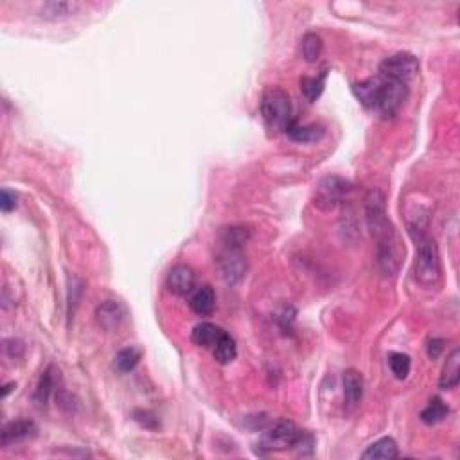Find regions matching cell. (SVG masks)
<instances>
[{"label": "cell", "mask_w": 460, "mask_h": 460, "mask_svg": "<svg viewBox=\"0 0 460 460\" xmlns=\"http://www.w3.org/2000/svg\"><path fill=\"white\" fill-rule=\"evenodd\" d=\"M365 217H367L370 236L376 243V257H378L379 268L385 275H394L400 270L401 254H404V250H401L394 225L386 214L385 195L378 189L369 191L365 198Z\"/></svg>", "instance_id": "6da1fadb"}, {"label": "cell", "mask_w": 460, "mask_h": 460, "mask_svg": "<svg viewBox=\"0 0 460 460\" xmlns=\"http://www.w3.org/2000/svg\"><path fill=\"white\" fill-rule=\"evenodd\" d=\"M409 232L416 245V281L425 288H435L441 281V256L435 239L428 234L426 213L409 217Z\"/></svg>", "instance_id": "7a4b0ae2"}, {"label": "cell", "mask_w": 460, "mask_h": 460, "mask_svg": "<svg viewBox=\"0 0 460 460\" xmlns=\"http://www.w3.org/2000/svg\"><path fill=\"white\" fill-rule=\"evenodd\" d=\"M352 92L365 108L372 110L383 117H392L409 96V85L378 74L352 85Z\"/></svg>", "instance_id": "3957f363"}, {"label": "cell", "mask_w": 460, "mask_h": 460, "mask_svg": "<svg viewBox=\"0 0 460 460\" xmlns=\"http://www.w3.org/2000/svg\"><path fill=\"white\" fill-rule=\"evenodd\" d=\"M250 232L245 227H227L220 232V252H217V268L223 281L236 286L247 275L248 263L245 256V247L248 243Z\"/></svg>", "instance_id": "277c9868"}, {"label": "cell", "mask_w": 460, "mask_h": 460, "mask_svg": "<svg viewBox=\"0 0 460 460\" xmlns=\"http://www.w3.org/2000/svg\"><path fill=\"white\" fill-rule=\"evenodd\" d=\"M261 117L270 131H286L293 122V106L288 92L279 87L266 88L261 97Z\"/></svg>", "instance_id": "5b68a950"}, {"label": "cell", "mask_w": 460, "mask_h": 460, "mask_svg": "<svg viewBox=\"0 0 460 460\" xmlns=\"http://www.w3.org/2000/svg\"><path fill=\"white\" fill-rule=\"evenodd\" d=\"M417 70H419V63H417L416 56L409 54V52H397L394 56L386 58L381 61V65L378 69V74L392 81H400L409 85L413 78H416Z\"/></svg>", "instance_id": "8992f818"}, {"label": "cell", "mask_w": 460, "mask_h": 460, "mask_svg": "<svg viewBox=\"0 0 460 460\" xmlns=\"http://www.w3.org/2000/svg\"><path fill=\"white\" fill-rule=\"evenodd\" d=\"M351 191L352 186L347 180L340 179V176H326V179L320 180L317 187L315 205L324 208V211H331V208L342 204L343 198H347Z\"/></svg>", "instance_id": "52a82bcc"}, {"label": "cell", "mask_w": 460, "mask_h": 460, "mask_svg": "<svg viewBox=\"0 0 460 460\" xmlns=\"http://www.w3.org/2000/svg\"><path fill=\"white\" fill-rule=\"evenodd\" d=\"M299 428L291 421L274 422V425L266 426V432L261 441V447L266 452H277V450H286V447L293 446L297 435H299Z\"/></svg>", "instance_id": "ba28073f"}, {"label": "cell", "mask_w": 460, "mask_h": 460, "mask_svg": "<svg viewBox=\"0 0 460 460\" xmlns=\"http://www.w3.org/2000/svg\"><path fill=\"white\" fill-rule=\"evenodd\" d=\"M195 272L191 266L187 265H176L170 270L167 279H165V286L173 295L186 297L195 290Z\"/></svg>", "instance_id": "9c48e42d"}, {"label": "cell", "mask_w": 460, "mask_h": 460, "mask_svg": "<svg viewBox=\"0 0 460 460\" xmlns=\"http://www.w3.org/2000/svg\"><path fill=\"white\" fill-rule=\"evenodd\" d=\"M342 383L345 409L352 412L361 403V397H363V378H361V374L358 370L349 369L343 372Z\"/></svg>", "instance_id": "30bf717a"}, {"label": "cell", "mask_w": 460, "mask_h": 460, "mask_svg": "<svg viewBox=\"0 0 460 460\" xmlns=\"http://www.w3.org/2000/svg\"><path fill=\"white\" fill-rule=\"evenodd\" d=\"M126 317V311L117 300H104L103 304L96 308V320L104 331L117 329Z\"/></svg>", "instance_id": "8fae6325"}, {"label": "cell", "mask_w": 460, "mask_h": 460, "mask_svg": "<svg viewBox=\"0 0 460 460\" xmlns=\"http://www.w3.org/2000/svg\"><path fill=\"white\" fill-rule=\"evenodd\" d=\"M36 435V425L29 419H18V421H11L2 428V437H0V443L2 446L8 447L11 444L22 443L27 438L35 437Z\"/></svg>", "instance_id": "7c38bea8"}, {"label": "cell", "mask_w": 460, "mask_h": 460, "mask_svg": "<svg viewBox=\"0 0 460 460\" xmlns=\"http://www.w3.org/2000/svg\"><path fill=\"white\" fill-rule=\"evenodd\" d=\"M189 306L192 311L200 317H208L216 308V293L211 286H200L195 288L191 291V299H189Z\"/></svg>", "instance_id": "4fadbf2b"}, {"label": "cell", "mask_w": 460, "mask_h": 460, "mask_svg": "<svg viewBox=\"0 0 460 460\" xmlns=\"http://www.w3.org/2000/svg\"><path fill=\"white\" fill-rule=\"evenodd\" d=\"M460 381V351L453 349L450 356L446 358V363L443 367V374L438 379V386L443 391H452Z\"/></svg>", "instance_id": "5bb4252c"}, {"label": "cell", "mask_w": 460, "mask_h": 460, "mask_svg": "<svg viewBox=\"0 0 460 460\" xmlns=\"http://www.w3.org/2000/svg\"><path fill=\"white\" fill-rule=\"evenodd\" d=\"M56 374L60 372L56 370V367H52L51 365V367L40 376V381L38 385H36L35 395H33L35 403L40 404V406H45V404H47L49 397H51L52 391H54V386H56L58 379H60V376H56Z\"/></svg>", "instance_id": "9a60e30c"}, {"label": "cell", "mask_w": 460, "mask_h": 460, "mask_svg": "<svg viewBox=\"0 0 460 460\" xmlns=\"http://www.w3.org/2000/svg\"><path fill=\"white\" fill-rule=\"evenodd\" d=\"M363 459H383V460H391L397 459L400 457V450H397V444L392 437H383L376 443L370 444L367 450L363 452Z\"/></svg>", "instance_id": "2e32d148"}, {"label": "cell", "mask_w": 460, "mask_h": 460, "mask_svg": "<svg viewBox=\"0 0 460 460\" xmlns=\"http://www.w3.org/2000/svg\"><path fill=\"white\" fill-rule=\"evenodd\" d=\"M81 9V4L79 2H56V0H52V2H45L42 6V17L49 18V20H63V18H69L72 15H76Z\"/></svg>", "instance_id": "e0dca14e"}, {"label": "cell", "mask_w": 460, "mask_h": 460, "mask_svg": "<svg viewBox=\"0 0 460 460\" xmlns=\"http://www.w3.org/2000/svg\"><path fill=\"white\" fill-rule=\"evenodd\" d=\"M222 334H223L222 327L214 326L211 322H202V324H198V326L192 329L191 340L196 343V345H200V347L213 349V345L220 340Z\"/></svg>", "instance_id": "ac0fdd59"}, {"label": "cell", "mask_w": 460, "mask_h": 460, "mask_svg": "<svg viewBox=\"0 0 460 460\" xmlns=\"http://www.w3.org/2000/svg\"><path fill=\"white\" fill-rule=\"evenodd\" d=\"M213 356L217 363L222 365L232 363V361L236 360V356H238V347H236L234 338H232L227 331H223L220 340L213 345Z\"/></svg>", "instance_id": "d6986e66"}, {"label": "cell", "mask_w": 460, "mask_h": 460, "mask_svg": "<svg viewBox=\"0 0 460 460\" xmlns=\"http://www.w3.org/2000/svg\"><path fill=\"white\" fill-rule=\"evenodd\" d=\"M286 135L295 142H318L324 137V128L317 126V124H309V126H300L295 121L291 122V126L286 130Z\"/></svg>", "instance_id": "ffe728a7"}, {"label": "cell", "mask_w": 460, "mask_h": 460, "mask_svg": "<svg viewBox=\"0 0 460 460\" xmlns=\"http://www.w3.org/2000/svg\"><path fill=\"white\" fill-rule=\"evenodd\" d=\"M447 413H450V409L446 406V403L441 397H434L421 412V421L425 425H437V422L446 419Z\"/></svg>", "instance_id": "44dd1931"}, {"label": "cell", "mask_w": 460, "mask_h": 460, "mask_svg": "<svg viewBox=\"0 0 460 460\" xmlns=\"http://www.w3.org/2000/svg\"><path fill=\"white\" fill-rule=\"evenodd\" d=\"M326 72H322L318 78H306L300 79V92H302V96L309 101V103H315L318 97L322 96V92H324V87H326Z\"/></svg>", "instance_id": "7402d4cb"}, {"label": "cell", "mask_w": 460, "mask_h": 460, "mask_svg": "<svg viewBox=\"0 0 460 460\" xmlns=\"http://www.w3.org/2000/svg\"><path fill=\"white\" fill-rule=\"evenodd\" d=\"M142 358V351L139 347L121 349L115 356V369L119 372H131Z\"/></svg>", "instance_id": "603a6c76"}, {"label": "cell", "mask_w": 460, "mask_h": 460, "mask_svg": "<svg viewBox=\"0 0 460 460\" xmlns=\"http://www.w3.org/2000/svg\"><path fill=\"white\" fill-rule=\"evenodd\" d=\"M388 367H391L392 374H394L397 379H406L412 369V360H410L409 354L404 352H391L388 354Z\"/></svg>", "instance_id": "cb8c5ba5"}, {"label": "cell", "mask_w": 460, "mask_h": 460, "mask_svg": "<svg viewBox=\"0 0 460 460\" xmlns=\"http://www.w3.org/2000/svg\"><path fill=\"white\" fill-rule=\"evenodd\" d=\"M300 49H302V56H304V60L313 63V61H317L318 58H320L324 44H322V38L317 35V33H308V35H304V38H302Z\"/></svg>", "instance_id": "d4e9b609"}, {"label": "cell", "mask_w": 460, "mask_h": 460, "mask_svg": "<svg viewBox=\"0 0 460 460\" xmlns=\"http://www.w3.org/2000/svg\"><path fill=\"white\" fill-rule=\"evenodd\" d=\"M291 447H293L300 457H311L313 450H315V438H313V435L309 434V432H299L295 443H293Z\"/></svg>", "instance_id": "484cf974"}, {"label": "cell", "mask_w": 460, "mask_h": 460, "mask_svg": "<svg viewBox=\"0 0 460 460\" xmlns=\"http://www.w3.org/2000/svg\"><path fill=\"white\" fill-rule=\"evenodd\" d=\"M4 347L9 358H20L24 354V351H26V345H24L22 340H17V338L6 340Z\"/></svg>", "instance_id": "4316f807"}, {"label": "cell", "mask_w": 460, "mask_h": 460, "mask_svg": "<svg viewBox=\"0 0 460 460\" xmlns=\"http://www.w3.org/2000/svg\"><path fill=\"white\" fill-rule=\"evenodd\" d=\"M17 207V195L9 189H2V195H0V208L4 213H11L13 208Z\"/></svg>", "instance_id": "83f0119b"}, {"label": "cell", "mask_w": 460, "mask_h": 460, "mask_svg": "<svg viewBox=\"0 0 460 460\" xmlns=\"http://www.w3.org/2000/svg\"><path fill=\"white\" fill-rule=\"evenodd\" d=\"M133 417L137 419V421L140 422L142 426H146V428H156V419L153 413L149 412H142V410H137V412L133 413Z\"/></svg>", "instance_id": "f1b7e54d"}, {"label": "cell", "mask_w": 460, "mask_h": 460, "mask_svg": "<svg viewBox=\"0 0 460 460\" xmlns=\"http://www.w3.org/2000/svg\"><path fill=\"white\" fill-rule=\"evenodd\" d=\"M441 351H443V340H430V343H428V354L432 358H437Z\"/></svg>", "instance_id": "f546056e"}, {"label": "cell", "mask_w": 460, "mask_h": 460, "mask_svg": "<svg viewBox=\"0 0 460 460\" xmlns=\"http://www.w3.org/2000/svg\"><path fill=\"white\" fill-rule=\"evenodd\" d=\"M13 386H15V383H11V385H6L4 386V392H2V395H4V397H6V395H8L9 392H11V388H13Z\"/></svg>", "instance_id": "4dcf8cb0"}]
</instances>
